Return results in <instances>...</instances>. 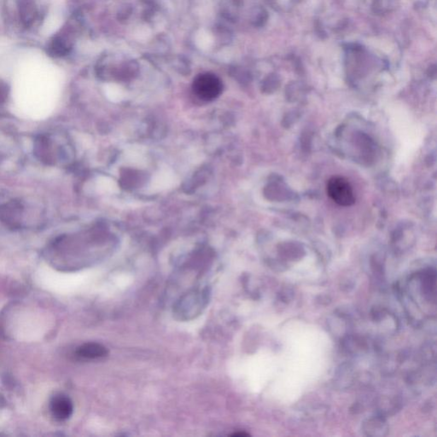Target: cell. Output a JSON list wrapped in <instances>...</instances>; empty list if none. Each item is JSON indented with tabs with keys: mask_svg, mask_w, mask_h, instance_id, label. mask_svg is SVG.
Listing matches in <instances>:
<instances>
[{
	"mask_svg": "<svg viewBox=\"0 0 437 437\" xmlns=\"http://www.w3.org/2000/svg\"><path fill=\"white\" fill-rule=\"evenodd\" d=\"M326 192L332 201L342 207H349L355 203L352 187L344 177H332L326 184Z\"/></svg>",
	"mask_w": 437,
	"mask_h": 437,
	"instance_id": "obj_1",
	"label": "cell"
},
{
	"mask_svg": "<svg viewBox=\"0 0 437 437\" xmlns=\"http://www.w3.org/2000/svg\"><path fill=\"white\" fill-rule=\"evenodd\" d=\"M223 85L220 78L211 73L197 75L193 82V90L201 99L209 101L216 99L222 92Z\"/></svg>",
	"mask_w": 437,
	"mask_h": 437,
	"instance_id": "obj_2",
	"label": "cell"
},
{
	"mask_svg": "<svg viewBox=\"0 0 437 437\" xmlns=\"http://www.w3.org/2000/svg\"><path fill=\"white\" fill-rule=\"evenodd\" d=\"M50 408L52 416L58 421L68 420L74 412L71 399L63 394H58L52 397Z\"/></svg>",
	"mask_w": 437,
	"mask_h": 437,
	"instance_id": "obj_3",
	"label": "cell"
},
{
	"mask_svg": "<svg viewBox=\"0 0 437 437\" xmlns=\"http://www.w3.org/2000/svg\"><path fill=\"white\" fill-rule=\"evenodd\" d=\"M76 354L82 359H99L106 357L108 354V350L102 344L87 342L79 347L76 350Z\"/></svg>",
	"mask_w": 437,
	"mask_h": 437,
	"instance_id": "obj_4",
	"label": "cell"
},
{
	"mask_svg": "<svg viewBox=\"0 0 437 437\" xmlns=\"http://www.w3.org/2000/svg\"><path fill=\"white\" fill-rule=\"evenodd\" d=\"M7 95V87L6 85L3 84V82H0V103L2 102L5 99Z\"/></svg>",
	"mask_w": 437,
	"mask_h": 437,
	"instance_id": "obj_5",
	"label": "cell"
}]
</instances>
